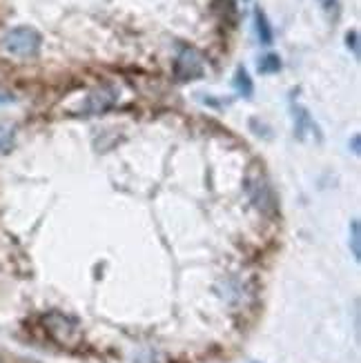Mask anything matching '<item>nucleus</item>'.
<instances>
[{
  "instance_id": "f257e3e1",
  "label": "nucleus",
  "mask_w": 361,
  "mask_h": 363,
  "mask_svg": "<svg viewBox=\"0 0 361 363\" xmlns=\"http://www.w3.org/2000/svg\"><path fill=\"white\" fill-rule=\"evenodd\" d=\"M40 43H43V38L34 27H13L3 36V40H0L3 50L16 58L36 56L40 52Z\"/></svg>"
},
{
  "instance_id": "f03ea898",
  "label": "nucleus",
  "mask_w": 361,
  "mask_h": 363,
  "mask_svg": "<svg viewBox=\"0 0 361 363\" xmlns=\"http://www.w3.org/2000/svg\"><path fill=\"white\" fill-rule=\"evenodd\" d=\"M245 189H248L250 199H252V203L257 205V208L263 214L274 216V212H277V196H274V189H272L270 181L265 179L261 167L252 165V167L248 169V174H245Z\"/></svg>"
},
{
  "instance_id": "7ed1b4c3",
  "label": "nucleus",
  "mask_w": 361,
  "mask_h": 363,
  "mask_svg": "<svg viewBox=\"0 0 361 363\" xmlns=\"http://www.w3.org/2000/svg\"><path fill=\"white\" fill-rule=\"evenodd\" d=\"M45 330H47V335H50L60 345H74L78 339H81L76 323L72 319H67L65 314H58V312L47 314V317H45Z\"/></svg>"
},
{
  "instance_id": "20e7f679",
  "label": "nucleus",
  "mask_w": 361,
  "mask_h": 363,
  "mask_svg": "<svg viewBox=\"0 0 361 363\" xmlns=\"http://www.w3.org/2000/svg\"><path fill=\"white\" fill-rule=\"evenodd\" d=\"M174 72L181 81H192L203 76V56L194 47H183L174 60Z\"/></svg>"
},
{
  "instance_id": "39448f33",
  "label": "nucleus",
  "mask_w": 361,
  "mask_h": 363,
  "mask_svg": "<svg viewBox=\"0 0 361 363\" xmlns=\"http://www.w3.org/2000/svg\"><path fill=\"white\" fill-rule=\"evenodd\" d=\"M118 101V91L109 85H103V87H96L89 96L85 99V112L83 114H103L107 109H112Z\"/></svg>"
},
{
  "instance_id": "423d86ee",
  "label": "nucleus",
  "mask_w": 361,
  "mask_h": 363,
  "mask_svg": "<svg viewBox=\"0 0 361 363\" xmlns=\"http://www.w3.org/2000/svg\"><path fill=\"white\" fill-rule=\"evenodd\" d=\"M292 116H294V134L296 138H301L306 140V132H312V134H317V125L315 121L310 118V114L306 112L304 107H292Z\"/></svg>"
},
{
  "instance_id": "0eeeda50",
  "label": "nucleus",
  "mask_w": 361,
  "mask_h": 363,
  "mask_svg": "<svg viewBox=\"0 0 361 363\" xmlns=\"http://www.w3.org/2000/svg\"><path fill=\"white\" fill-rule=\"evenodd\" d=\"M255 29H257L259 43H263V45H272V43H274L272 25H270V21H268V16H265L261 9H255Z\"/></svg>"
},
{
  "instance_id": "6e6552de",
  "label": "nucleus",
  "mask_w": 361,
  "mask_h": 363,
  "mask_svg": "<svg viewBox=\"0 0 361 363\" xmlns=\"http://www.w3.org/2000/svg\"><path fill=\"white\" fill-rule=\"evenodd\" d=\"M234 89H237V91L241 94V96H245V99L252 96V91H255L252 78H250V74H248L243 67H239L237 74H234Z\"/></svg>"
},
{
  "instance_id": "1a4fd4ad",
  "label": "nucleus",
  "mask_w": 361,
  "mask_h": 363,
  "mask_svg": "<svg viewBox=\"0 0 361 363\" xmlns=\"http://www.w3.org/2000/svg\"><path fill=\"white\" fill-rule=\"evenodd\" d=\"M257 69H259V74H274L281 69V58L277 54H265L259 58Z\"/></svg>"
},
{
  "instance_id": "9d476101",
  "label": "nucleus",
  "mask_w": 361,
  "mask_h": 363,
  "mask_svg": "<svg viewBox=\"0 0 361 363\" xmlns=\"http://www.w3.org/2000/svg\"><path fill=\"white\" fill-rule=\"evenodd\" d=\"M13 145V125L0 118V152H7Z\"/></svg>"
},
{
  "instance_id": "9b49d317",
  "label": "nucleus",
  "mask_w": 361,
  "mask_h": 363,
  "mask_svg": "<svg viewBox=\"0 0 361 363\" xmlns=\"http://www.w3.org/2000/svg\"><path fill=\"white\" fill-rule=\"evenodd\" d=\"M361 236H359V220L355 218L352 225H350V247H352V257L359 261L361 259Z\"/></svg>"
},
{
  "instance_id": "f8f14e48",
  "label": "nucleus",
  "mask_w": 361,
  "mask_h": 363,
  "mask_svg": "<svg viewBox=\"0 0 361 363\" xmlns=\"http://www.w3.org/2000/svg\"><path fill=\"white\" fill-rule=\"evenodd\" d=\"M346 45L352 50V54L359 58V34H357V31H348V34H346Z\"/></svg>"
},
{
  "instance_id": "ddd939ff",
  "label": "nucleus",
  "mask_w": 361,
  "mask_h": 363,
  "mask_svg": "<svg viewBox=\"0 0 361 363\" xmlns=\"http://www.w3.org/2000/svg\"><path fill=\"white\" fill-rule=\"evenodd\" d=\"M319 5L323 9H335L337 7V0H319Z\"/></svg>"
},
{
  "instance_id": "4468645a",
  "label": "nucleus",
  "mask_w": 361,
  "mask_h": 363,
  "mask_svg": "<svg viewBox=\"0 0 361 363\" xmlns=\"http://www.w3.org/2000/svg\"><path fill=\"white\" fill-rule=\"evenodd\" d=\"M5 103H11V96H7V94H0V105H5Z\"/></svg>"
},
{
  "instance_id": "2eb2a0df",
  "label": "nucleus",
  "mask_w": 361,
  "mask_h": 363,
  "mask_svg": "<svg viewBox=\"0 0 361 363\" xmlns=\"http://www.w3.org/2000/svg\"><path fill=\"white\" fill-rule=\"evenodd\" d=\"M352 145H355V152H359V136H355V140H352Z\"/></svg>"
}]
</instances>
